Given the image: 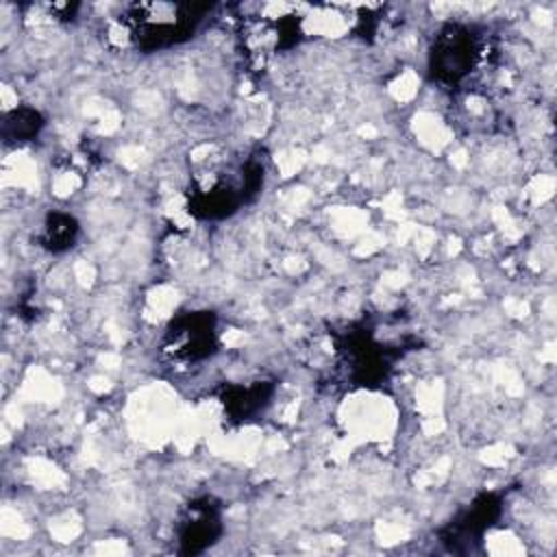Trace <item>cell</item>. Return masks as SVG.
I'll use <instances>...</instances> for the list:
<instances>
[{
	"label": "cell",
	"instance_id": "1",
	"mask_svg": "<svg viewBox=\"0 0 557 557\" xmlns=\"http://www.w3.org/2000/svg\"><path fill=\"white\" fill-rule=\"evenodd\" d=\"M209 7L198 4H135L128 22L144 48H161L194 33Z\"/></svg>",
	"mask_w": 557,
	"mask_h": 557
},
{
	"label": "cell",
	"instance_id": "2",
	"mask_svg": "<svg viewBox=\"0 0 557 557\" xmlns=\"http://www.w3.org/2000/svg\"><path fill=\"white\" fill-rule=\"evenodd\" d=\"M479 57V48L470 28L446 24L431 50V72L444 85H455L468 76Z\"/></svg>",
	"mask_w": 557,
	"mask_h": 557
},
{
	"label": "cell",
	"instance_id": "3",
	"mask_svg": "<svg viewBox=\"0 0 557 557\" xmlns=\"http://www.w3.org/2000/svg\"><path fill=\"white\" fill-rule=\"evenodd\" d=\"M163 350L176 361H198L215 350V320L209 311L176 318L165 331Z\"/></svg>",
	"mask_w": 557,
	"mask_h": 557
},
{
	"label": "cell",
	"instance_id": "4",
	"mask_svg": "<svg viewBox=\"0 0 557 557\" xmlns=\"http://www.w3.org/2000/svg\"><path fill=\"white\" fill-rule=\"evenodd\" d=\"M222 531L220 509L209 498H200L187 505L178 522V544L181 553H200L209 548Z\"/></svg>",
	"mask_w": 557,
	"mask_h": 557
},
{
	"label": "cell",
	"instance_id": "5",
	"mask_svg": "<svg viewBox=\"0 0 557 557\" xmlns=\"http://www.w3.org/2000/svg\"><path fill=\"white\" fill-rule=\"evenodd\" d=\"M268 396H270V389L263 383H255L248 387L231 385V387H226L222 403L233 418H246V416L255 413L257 409H261Z\"/></svg>",
	"mask_w": 557,
	"mask_h": 557
},
{
	"label": "cell",
	"instance_id": "6",
	"mask_svg": "<svg viewBox=\"0 0 557 557\" xmlns=\"http://www.w3.org/2000/svg\"><path fill=\"white\" fill-rule=\"evenodd\" d=\"M76 233H78V224L74 218H70L65 213H54L48 218V222L44 226L41 244L50 252H61L72 246V242L76 239Z\"/></svg>",
	"mask_w": 557,
	"mask_h": 557
},
{
	"label": "cell",
	"instance_id": "7",
	"mask_svg": "<svg viewBox=\"0 0 557 557\" xmlns=\"http://www.w3.org/2000/svg\"><path fill=\"white\" fill-rule=\"evenodd\" d=\"M41 115L35 111V109H28V107H22V109H13L7 117H4V124H2V133L7 139H13V141H28L33 139L39 128H41Z\"/></svg>",
	"mask_w": 557,
	"mask_h": 557
}]
</instances>
